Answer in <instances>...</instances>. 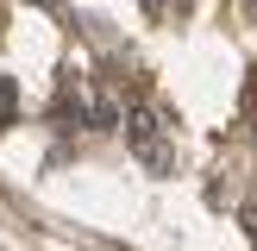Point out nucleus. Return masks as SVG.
<instances>
[{"instance_id": "obj_1", "label": "nucleus", "mask_w": 257, "mask_h": 251, "mask_svg": "<svg viewBox=\"0 0 257 251\" xmlns=\"http://www.w3.org/2000/svg\"><path fill=\"white\" fill-rule=\"evenodd\" d=\"M125 145L145 157V170H151V176H170V170H176V151L163 145V119H157L151 107L125 113Z\"/></svg>"}]
</instances>
